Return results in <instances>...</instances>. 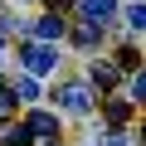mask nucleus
Returning a JSON list of instances; mask_svg holds the SVG:
<instances>
[{
    "instance_id": "423d86ee",
    "label": "nucleus",
    "mask_w": 146,
    "mask_h": 146,
    "mask_svg": "<svg viewBox=\"0 0 146 146\" xmlns=\"http://www.w3.org/2000/svg\"><path fill=\"white\" fill-rule=\"evenodd\" d=\"M0 141L5 146H34V131L29 127H0Z\"/></svg>"
},
{
    "instance_id": "39448f33",
    "label": "nucleus",
    "mask_w": 146,
    "mask_h": 146,
    "mask_svg": "<svg viewBox=\"0 0 146 146\" xmlns=\"http://www.w3.org/2000/svg\"><path fill=\"white\" fill-rule=\"evenodd\" d=\"M34 136H54L58 131V117H49V112H29V122H25Z\"/></svg>"
},
{
    "instance_id": "4468645a",
    "label": "nucleus",
    "mask_w": 146,
    "mask_h": 146,
    "mask_svg": "<svg viewBox=\"0 0 146 146\" xmlns=\"http://www.w3.org/2000/svg\"><path fill=\"white\" fill-rule=\"evenodd\" d=\"M63 5H73V0H54V10H63Z\"/></svg>"
},
{
    "instance_id": "0eeeda50",
    "label": "nucleus",
    "mask_w": 146,
    "mask_h": 146,
    "mask_svg": "<svg viewBox=\"0 0 146 146\" xmlns=\"http://www.w3.org/2000/svg\"><path fill=\"white\" fill-rule=\"evenodd\" d=\"M93 83L98 88H112L117 83V63H93Z\"/></svg>"
},
{
    "instance_id": "f03ea898",
    "label": "nucleus",
    "mask_w": 146,
    "mask_h": 146,
    "mask_svg": "<svg viewBox=\"0 0 146 146\" xmlns=\"http://www.w3.org/2000/svg\"><path fill=\"white\" fill-rule=\"evenodd\" d=\"M58 102H63V112H88L93 107V93H88V83H63L58 88Z\"/></svg>"
},
{
    "instance_id": "2eb2a0df",
    "label": "nucleus",
    "mask_w": 146,
    "mask_h": 146,
    "mask_svg": "<svg viewBox=\"0 0 146 146\" xmlns=\"http://www.w3.org/2000/svg\"><path fill=\"white\" fill-rule=\"evenodd\" d=\"M141 141H146V127H141Z\"/></svg>"
},
{
    "instance_id": "9b49d317",
    "label": "nucleus",
    "mask_w": 146,
    "mask_h": 146,
    "mask_svg": "<svg viewBox=\"0 0 146 146\" xmlns=\"http://www.w3.org/2000/svg\"><path fill=\"white\" fill-rule=\"evenodd\" d=\"M131 98H136V102H146V73H136V78H131Z\"/></svg>"
},
{
    "instance_id": "20e7f679",
    "label": "nucleus",
    "mask_w": 146,
    "mask_h": 146,
    "mask_svg": "<svg viewBox=\"0 0 146 146\" xmlns=\"http://www.w3.org/2000/svg\"><path fill=\"white\" fill-rule=\"evenodd\" d=\"M58 34H63V20H58V15H44V20L34 25V39H39V44H54Z\"/></svg>"
},
{
    "instance_id": "6e6552de",
    "label": "nucleus",
    "mask_w": 146,
    "mask_h": 146,
    "mask_svg": "<svg viewBox=\"0 0 146 146\" xmlns=\"http://www.w3.org/2000/svg\"><path fill=\"white\" fill-rule=\"evenodd\" d=\"M10 93H15L20 102H34V98H39V83H34V78H20V83H15Z\"/></svg>"
},
{
    "instance_id": "9d476101",
    "label": "nucleus",
    "mask_w": 146,
    "mask_h": 146,
    "mask_svg": "<svg viewBox=\"0 0 146 146\" xmlns=\"http://www.w3.org/2000/svg\"><path fill=\"white\" fill-rule=\"evenodd\" d=\"M127 25H131V29H141V34H146V5H131V10H127Z\"/></svg>"
},
{
    "instance_id": "f8f14e48",
    "label": "nucleus",
    "mask_w": 146,
    "mask_h": 146,
    "mask_svg": "<svg viewBox=\"0 0 146 146\" xmlns=\"http://www.w3.org/2000/svg\"><path fill=\"white\" fill-rule=\"evenodd\" d=\"M107 146H131V141H127V131H117V127H112V131H107Z\"/></svg>"
},
{
    "instance_id": "ddd939ff",
    "label": "nucleus",
    "mask_w": 146,
    "mask_h": 146,
    "mask_svg": "<svg viewBox=\"0 0 146 146\" xmlns=\"http://www.w3.org/2000/svg\"><path fill=\"white\" fill-rule=\"evenodd\" d=\"M15 102H20V98H15V93H5V88H0V112H10V107H15Z\"/></svg>"
},
{
    "instance_id": "1a4fd4ad",
    "label": "nucleus",
    "mask_w": 146,
    "mask_h": 146,
    "mask_svg": "<svg viewBox=\"0 0 146 146\" xmlns=\"http://www.w3.org/2000/svg\"><path fill=\"white\" fill-rule=\"evenodd\" d=\"M127 112H131L127 102H107V122H112V127H122V122H127Z\"/></svg>"
},
{
    "instance_id": "f257e3e1",
    "label": "nucleus",
    "mask_w": 146,
    "mask_h": 146,
    "mask_svg": "<svg viewBox=\"0 0 146 146\" xmlns=\"http://www.w3.org/2000/svg\"><path fill=\"white\" fill-rule=\"evenodd\" d=\"M78 15H83V25H107L112 15H117V0H78Z\"/></svg>"
},
{
    "instance_id": "7ed1b4c3",
    "label": "nucleus",
    "mask_w": 146,
    "mask_h": 146,
    "mask_svg": "<svg viewBox=\"0 0 146 146\" xmlns=\"http://www.w3.org/2000/svg\"><path fill=\"white\" fill-rule=\"evenodd\" d=\"M20 58H25V68H29V78H39V73H49V68H54V63H58V58H54V49H49V44H29V49H25V54H20Z\"/></svg>"
}]
</instances>
